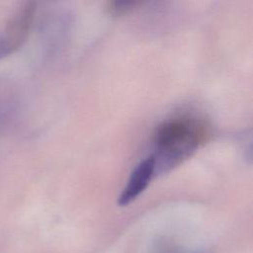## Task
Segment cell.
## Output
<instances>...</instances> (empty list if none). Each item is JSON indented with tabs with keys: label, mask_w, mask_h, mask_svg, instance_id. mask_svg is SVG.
<instances>
[{
	"label": "cell",
	"mask_w": 253,
	"mask_h": 253,
	"mask_svg": "<svg viewBox=\"0 0 253 253\" xmlns=\"http://www.w3.org/2000/svg\"><path fill=\"white\" fill-rule=\"evenodd\" d=\"M201 140V129L193 121L174 119L160 125L153 137L155 175L167 173L189 158Z\"/></svg>",
	"instance_id": "cell-1"
},
{
	"label": "cell",
	"mask_w": 253,
	"mask_h": 253,
	"mask_svg": "<svg viewBox=\"0 0 253 253\" xmlns=\"http://www.w3.org/2000/svg\"><path fill=\"white\" fill-rule=\"evenodd\" d=\"M155 176V161L151 155L141 160L132 170L126 185L118 198V205L126 207L132 203L148 186Z\"/></svg>",
	"instance_id": "cell-3"
},
{
	"label": "cell",
	"mask_w": 253,
	"mask_h": 253,
	"mask_svg": "<svg viewBox=\"0 0 253 253\" xmlns=\"http://www.w3.org/2000/svg\"><path fill=\"white\" fill-rule=\"evenodd\" d=\"M35 12L33 2L26 3L11 19L4 34L0 36V58L12 53L26 40Z\"/></svg>",
	"instance_id": "cell-2"
}]
</instances>
